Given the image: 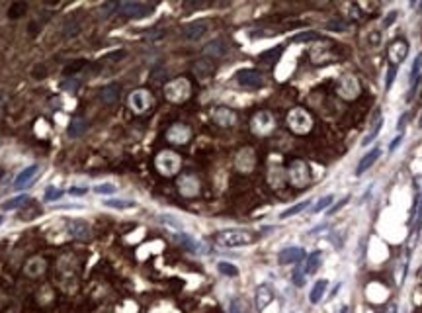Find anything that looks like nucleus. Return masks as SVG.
I'll return each mask as SVG.
<instances>
[{
  "label": "nucleus",
  "instance_id": "f257e3e1",
  "mask_svg": "<svg viewBox=\"0 0 422 313\" xmlns=\"http://www.w3.org/2000/svg\"><path fill=\"white\" fill-rule=\"evenodd\" d=\"M258 233L254 231H248V229H221L213 235V241L215 245L219 247H225V249H235V247H246V245H252L258 241Z\"/></svg>",
  "mask_w": 422,
  "mask_h": 313
},
{
  "label": "nucleus",
  "instance_id": "f03ea898",
  "mask_svg": "<svg viewBox=\"0 0 422 313\" xmlns=\"http://www.w3.org/2000/svg\"><path fill=\"white\" fill-rule=\"evenodd\" d=\"M286 125L287 129L291 133H295V135H307V133L313 131L315 122H313V116L307 110L301 108V106H295V108H291L287 112Z\"/></svg>",
  "mask_w": 422,
  "mask_h": 313
},
{
  "label": "nucleus",
  "instance_id": "7ed1b4c3",
  "mask_svg": "<svg viewBox=\"0 0 422 313\" xmlns=\"http://www.w3.org/2000/svg\"><path fill=\"white\" fill-rule=\"evenodd\" d=\"M155 168L164 178L176 177L178 172L182 170V157L172 149L159 151L157 157H155Z\"/></svg>",
  "mask_w": 422,
  "mask_h": 313
},
{
  "label": "nucleus",
  "instance_id": "20e7f679",
  "mask_svg": "<svg viewBox=\"0 0 422 313\" xmlns=\"http://www.w3.org/2000/svg\"><path fill=\"white\" fill-rule=\"evenodd\" d=\"M164 98L172 104H184L191 98V82L188 77H176L164 84Z\"/></svg>",
  "mask_w": 422,
  "mask_h": 313
},
{
  "label": "nucleus",
  "instance_id": "39448f33",
  "mask_svg": "<svg viewBox=\"0 0 422 313\" xmlns=\"http://www.w3.org/2000/svg\"><path fill=\"white\" fill-rule=\"evenodd\" d=\"M334 88H336V94L340 96V98H344L346 102H352V100L360 98V94H362V82L352 73L342 75L340 79L336 81Z\"/></svg>",
  "mask_w": 422,
  "mask_h": 313
},
{
  "label": "nucleus",
  "instance_id": "423d86ee",
  "mask_svg": "<svg viewBox=\"0 0 422 313\" xmlns=\"http://www.w3.org/2000/svg\"><path fill=\"white\" fill-rule=\"evenodd\" d=\"M287 180H289V184H291L293 188H299V190H303V188L311 182V172H309V166H307V163H305V161H301V159L291 161L289 166H287Z\"/></svg>",
  "mask_w": 422,
  "mask_h": 313
},
{
  "label": "nucleus",
  "instance_id": "0eeeda50",
  "mask_svg": "<svg viewBox=\"0 0 422 313\" xmlns=\"http://www.w3.org/2000/svg\"><path fill=\"white\" fill-rule=\"evenodd\" d=\"M152 106H155V96L149 88H135L129 94V108L133 110L137 116L147 114Z\"/></svg>",
  "mask_w": 422,
  "mask_h": 313
},
{
  "label": "nucleus",
  "instance_id": "6e6552de",
  "mask_svg": "<svg viewBox=\"0 0 422 313\" xmlns=\"http://www.w3.org/2000/svg\"><path fill=\"white\" fill-rule=\"evenodd\" d=\"M274 127H276V120H274L272 112H268V110H260L250 120V131L258 137L270 135Z\"/></svg>",
  "mask_w": 422,
  "mask_h": 313
},
{
  "label": "nucleus",
  "instance_id": "1a4fd4ad",
  "mask_svg": "<svg viewBox=\"0 0 422 313\" xmlns=\"http://www.w3.org/2000/svg\"><path fill=\"white\" fill-rule=\"evenodd\" d=\"M155 8L147 4V2H135V0H127V2H120L116 12L125 18H147Z\"/></svg>",
  "mask_w": 422,
  "mask_h": 313
},
{
  "label": "nucleus",
  "instance_id": "9d476101",
  "mask_svg": "<svg viewBox=\"0 0 422 313\" xmlns=\"http://www.w3.org/2000/svg\"><path fill=\"white\" fill-rule=\"evenodd\" d=\"M191 129L186 125V123H172L168 129H166V141L172 143V145H188L191 141Z\"/></svg>",
  "mask_w": 422,
  "mask_h": 313
},
{
  "label": "nucleus",
  "instance_id": "9b49d317",
  "mask_svg": "<svg viewBox=\"0 0 422 313\" xmlns=\"http://www.w3.org/2000/svg\"><path fill=\"white\" fill-rule=\"evenodd\" d=\"M235 79L241 86L250 88V90H256L260 86H264V75L256 68H241V71H237Z\"/></svg>",
  "mask_w": 422,
  "mask_h": 313
},
{
  "label": "nucleus",
  "instance_id": "f8f14e48",
  "mask_svg": "<svg viewBox=\"0 0 422 313\" xmlns=\"http://www.w3.org/2000/svg\"><path fill=\"white\" fill-rule=\"evenodd\" d=\"M409 47H410L409 41L403 40V38L391 41L389 47H387V59H389V63H391L393 67H399L401 63H405V59H407V55H409Z\"/></svg>",
  "mask_w": 422,
  "mask_h": 313
},
{
  "label": "nucleus",
  "instance_id": "ddd939ff",
  "mask_svg": "<svg viewBox=\"0 0 422 313\" xmlns=\"http://www.w3.org/2000/svg\"><path fill=\"white\" fill-rule=\"evenodd\" d=\"M256 166V153L252 147H243V149L237 153L235 157V168L241 172V175H248L252 172Z\"/></svg>",
  "mask_w": 422,
  "mask_h": 313
},
{
  "label": "nucleus",
  "instance_id": "4468645a",
  "mask_svg": "<svg viewBox=\"0 0 422 313\" xmlns=\"http://www.w3.org/2000/svg\"><path fill=\"white\" fill-rule=\"evenodd\" d=\"M178 192L184 196V198H196L200 196L202 192V184H200V178L191 172H186L178 178Z\"/></svg>",
  "mask_w": 422,
  "mask_h": 313
},
{
  "label": "nucleus",
  "instance_id": "2eb2a0df",
  "mask_svg": "<svg viewBox=\"0 0 422 313\" xmlns=\"http://www.w3.org/2000/svg\"><path fill=\"white\" fill-rule=\"evenodd\" d=\"M334 43L327 41L325 47H313L311 49V61L313 65H327V63H332L336 59H340V51H336V47H330Z\"/></svg>",
  "mask_w": 422,
  "mask_h": 313
},
{
  "label": "nucleus",
  "instance_id": "dca6fc26",
  "mask_svg": "<svg viewBox=\"0 0 422 313\" xmlns=\"http://www.w3.org/2000/svg\"><path fill=\"white\" fill-rule=\"evenodd\" d=\"M211 120L219 127H233L239 120V116L235 110L227 108V106H215L211 110Z\"/></svg>",
  "mask_w": 422,
  "mask_h": 313
},
{
  "label": "nucleus",
  "instance_id": "f3484780",
  "mask_svg": "<svg viewBox=\"0 0 422 313\" xmlns=\"http://www.w3.org/2000/svg\"><path fill=\"white\" fill-rule=\"evenodd\" d=\"M37 170H40V166L37 164H29L27 168H24L18 177H16V180H14L12 184V190H24V188H27L33 180H35V177H37Z\"/></svg>",
  "mask_w": 422,
  "mask_h": 313
},
{
  "label": "nucleus",
  "instance_id": "a211bd4d",
  "mask_svg": "<svg viewBox=\"0 0 422 313\" xmlns=\"http://www.w3.org/2000/svg\"><path fill=\"white\" fill-rule=\"evenodd\" d=\"M305 259H307V255L301 247H287L284 251H280V255H278L280 264H299L301 260Z\"/></svg>",
  "mask_w": 422,
  "mask_h": 313
},
{
  "label": "nucleus",
  "instance_id": "6ab92c4d",
  "mask_svg": "<svg viewBox=\"0 0 422 313\" xmlns=\"http://www.w3.org/2000/svg\"><path fill=\"white\" fill-rule=\"evenodd\" d=\"M207 27L209 26H207L205 20H198V22H191L188 26H184L182 36H184V40H188V41H198L207 33Z\"/></svg>",
  "mask_w": 422,
  "mask_h": 313
},
{
  "label": "nucleus",
  "instance_id": "aec40b11",
  "mask_svg": "<svg viewBox=\"0 0 422 313\" xmlns=\"http://www.w3.org/2000/svg\"><path fill=\"white\" fill-rule=\"evenodd\" d=\"M274 290L268 284H260L258 288H256V296H254V301H256V309H258L260 313L266 311L268 309V305L274 301Z\"/></svg>",
  "mask_w": 422,
  "mask_h": 313
},
{
  "label": "nucleus",
  "instance_id": "412c9836",
  "mask_svg": "<svg viewBox=\"0 0 422 313\" xmlns=\"http://www.w3.org/2000/svg\"><path fill=\"white\" fill-rule=\"evenodd\" d=\"M68 229L72 233V237L79 239V241H88L90 235H92L90 225H88L86 221H82V219H70V221H68Z\"/></svg>",
  "mask_w": 422,
  "mask_h": 313
},
{
  "label": "nucleus",
  "instance_id": "4be33fe9",
  "mask_svg": "<svg viewBox=\"0 0 422 313\" xmlns=\"http://www.w3.org/2000/svg\"><path fill=\"white\" fill-rule=\"evenodd\" d=\"M204 53L211 59V61H215V59H221V57H225V55L229 53V47H227V41L225 40H213L209 41L207 45H205Z\"/></svg>",
  "mask_w": 422,
  "mask_h": 313
},
{
  "label": "nucleus",
  "instance_id": "5701e85b",
  "mask_svg": "<svg viewBox=\"0 0 422 313\" xmlns=\"http://www.w3.org/2000/svg\"><path fill=\"white\" fill-rule=\"evenodd\" d=\"M379 157H381V149H379V147H375V149L369 151L368 155H364V157H362V161H360L358 166H356V177H362L368 168L373 166V163H375Z\"/></svg>",
  "mask_w": 422,
  "mask_h": 313
},
{
  "label": "nucleus",
  "instance_id": "b1692460",
  "mask_svg": "<svg viewBox=\"0 0 422 313\" xmlns=\"http://www.w3.org/2000/svg\"><path fill=\"white\" fill-rule=\"evenodd\" d=\"M86 129H88V122L82 120V118H74V120H70V123H68L67 135L70 139H79V137H82L86 133Z\"/></svg>",
  "mask_w": 422,
  "mask_h": 313
},
{
  "label": "nucleus",
  "instance_id": "393cba45",
  "mask_svg": "<svg viewBox=\"0 0 422 313\" xmlns=\"http://www.w3.org/2000/svg\"><path fill=\"white\" fill-rule=\"evenodd\" d=\"M282 53H284V45H276V47H272V49L262 51V53L258 55V59L262 61V63H266V65H276V63L280 61Z\"/></svg>",
  "mask_w": 422,
  "mask_h": 313
},
{
  "label": "nucleus",
  "instance_id": "a878e982",
  "mask_svg": "<svg viewBox=\"0 0 422 313\" xmlns=\"http://www.w3.org/2000/svg\"><path fill=\"white\" fill-rule=\"evenodd\" d=\"M194 71H196V75L200 77V79H209L213 73H215V65H213V61L211 59H202V61H198L196 65H194Z\"/></svg>",
  "mask_w": 422,
  "mask_h": 313
},
{
  "label": "nucleus",
  "instance_id": "bb28decb",
  "mask_svg": "<svg viewBox=\"0 0 422 313\" xmlns=\"http://www.w3.org/2000/svg\"><path fill=\"white\" fill-rule=\"evenodd\" d=\"M327 288H328V280H325V278L317 280V282H315V286L311 288V294H309V301H311L313 305H317V303H321V300H323V296H325V292H327Z\"/></svg>",
  "mask_w": 422,
  "mask_h": 313
},
{
  "label": "nucleus",
  "instance_id": "cd10ccee",
  "mask_svg": "<svg viewBox=\"0 0 422 313\" xmlns=\"http://www.w3.org/2000/svg\"><path fill=\"white\" fill-rule=\"evenodd\" d=\"M120 94H122V86H120L118 82H111V84H108V86L102 90V100L109 106V104H116V102H118Z\"/></svg>",
  "mask_w": 422,
  "mask_h": 313
},
{
  "label": "nucleus",
  "instance_id": "c85d7f7f",
  "mask_svg": "<svg viewBox=\"0 0 422 313\" xmlns=\"http://www.w3.org/2000/svg\"><path fill=\"white\" fill-rule=\"evenodd\" d=\"M45 272V260L40 259V257H33V259L27 260L26 264V274L31 276V278H37L41 274Z\"/></svg>",
  "mask_w": 422,
  "mask_h": 313
},
{
  "label": "nucleus",
  "instance_id": "c756f323",
  "mask_svg": "<svg viewBox=\"0 0 422 313\" xmlns=\"http://www.w3.org/2000/svg\"><path fill=\"white\" fill-rule=\"evenodd\" d=\"M321 260H323L321 251H315L313 255H309V257L305 259V264H303V270H305V274H315L317 272V270H319V266H321Z\"/></svg>",
  "mask_w": 422,
  "mask_h": 313
},
{
  "label": "nucleus",
  "instance_id": "7c9ffc66",
  "mask_svg": "<svg viewBox=\"0 0 422 313\" xmlns=\"http://www.w3.org/2000/svg\"><path fill=\"white\" fill-rule=\"evenodd\" d=\"M309 204H311V202H309V200H305V202H299V204L287 207L286 212H282L280 219H287V218H291V216H295V214H301L303 210H307V207H309Z\"/></svg>",
  "mask_w": 422,
  "mask_h": 313
},
{
  "label": "nucleus",
  "instance_id": "2f4dec72",
  "mask_svg": "<svg viewBox=\"0 0 422 313\" xmlns=\"http://www.w3.org/2000/svg\"><path fill=\"white\" fill-rule=\"evenodd\" d=\"M104 205L111 207V210H131V207H135V202H131V200H106Z\"/></svg>",
  "mask_w": 422,
  "mask_h": 313
},
{
  "label": "nucleus",
  "instance_id": "473e14b6",
  "mask_svg": "<svg viewBox=\"0 0 422 313\" xmlns=\"http://www.w3.org/2000/svg\"><path fill=\"white\" fill-rule=\"evenodd\" d=\"M381 125H383V118L379 116L377 118V122L373 123V127H371V131H369L368 135L364 137V141H362V145H369V143H373V139L379 135V131H381Z\"/></svg>",
  "mask_w": 422,
  "mask_h": 313
},
{
  "label": "nucleus",
  "instance_id": "72a5a7b5",
  "mask_svg": "<svg viewBox=\"0 0 422 313\" xmlns=\"http://www.w3.org/2000/svg\"><path fill=\"white\" fill-rule=\"evenodd\" d=\"M317 40H321V36L317 31H299V33H295L291 38V41H295V43H307V41H317Z\"/></svg>",
  "mask_w": 422,
  "mask_h": 313
},
{
  "label": "nucleus",
  "instance_id": "f704fd0d",
  "mask_svg": "<svg viewBox=\"0 0 422 313\" xmlns=\"http://www.w3.org/2000/svg\"><path fill=\"white\" fill-rule=\"evenodd\" d=\"M332 202H334V196H332V194H328V196H323V198L317 202V205L313 207V214H321V212L328 210Z\"/></svg>",
  "mask_w": 422,
  "mask_h": 313
},
{
  "label": "nucleus",
  "instance_id": "c9c22d12",
  "mask_svg": "<svg viewBox=\"0 0 422 313\" xmlns=\"http://www.w3.org/2000/svg\"><path fill=\"white\" fill-rule=\"evenodd\" d=\"M26 202H29V198H27V196H18V198H12V200H8L6 204H2V207H4L6 212H10V210H18L20 205H24Z\"/></svg>",
  "mask_w": 422,
  "mask_h": 313
},
{
  "label": "nucleus",
  "instance_id": "e433bc0d",
  "mask_svg": "<svg viewBox=\"0 0 422 313\" xmlns=\"http://www.w3.org/2000/svg\"><path fill=\"white\" fill-rule=\"evenodd\" d=\"M420 67H422V55H418V57L414 59L412 71H410V82H412V86H416V82H418V77H420Z\"/></svg>",
  "mask_w": 422,
  "mask_h": 313
},
{
  "label": "nucleus",
  "instance_id": "4c0bfd02",
  "mask_svg": "<svg viewBox=\"0 0 422 313\" xmlns=\"http://www.w3.org/2000/svg\"><path fill=\"white\" fill-rule=\"evenodd\" d=\"M116 190H118V188H116L113 184H109V182H106V184H96L94 188H92V192H94V194H100V196H104V194H106V196L116 194Z\"/></svg>",
  "mask_w": 422,
  "mask_h": 313
},
{
  "label": "nucleus",
  "instance_id": "58836bf2",
  "mask_svg": "<svg viewBox=\"0 0 422 313\" xmlns=\"http://www.w3.org/2000/svg\"><path fill=\"white\" fill-rule=\"evenodd\" d=\"M219 272L225 274V276H239V270H237V266L235 264H231V262H219Z\"/></svg>",
  "mask_w": 422,
  "mask_h": 313
},
{
  "label": "nucleus",
  "instance_id": "ea45409f",
  "mask_svg": "<svg viewBox=\"0 0 422 313\" xmlns=\"http://www.w3.org/2000/svg\"><path fill=\"white\" fill-rule=\"evenodd\" d=\"M368 45L369 47H379V45H381V31H379V29H371V31H369Z\"/></svg>",
  "mask_w": 422,
  "mask_h": 313
},
{
  "label": "nucleus",
  "instance_id": "a19ab883",
  "mask_svg": "<svg viewBox=\"0 0 422 313\" xmlns=\"http://www.w3.org/2000/svg\"><path fill=\"white\" fill-rule=\"evenodd\" d=\"M26 8H27V6L24 4V2L12 4V6H10V10H8V16H10V18H20V16H24Z\"/></svg>",
  "mask_w": 422,
  "mask_h": 313
},
{
  "label": "nucleus",
  "instance_id": "79ce46f5",
  "mask_svg": "<svg viewBox=\"0 0 422 313\" xmlns=\"http://www.w3.org/2000/svg\"><path fill=\"white\" fill-rule=\"evenodd\" d=\"M61 194H63V192L59 190V188L49 186L47 192H45V196H43V200H45V202H53V200H59V198H61Z\"/></svg>",
  "mask_w": 422,
  "mask_h": 313
},
{
  "label": "nucleus",
  "instance_id": "37998d69",
  "mask_svg": "<svg viewBox=\"0 0 422 313\" xmlns=\"http://www.w3.org/2000/svg\"><path fill=\"white\" fill-rule=\"evenodd\" d=\"M293 284H295V286H303V284H305V270L299 268V266L293 270Z\"/></svg>",
  "mask_w": 422,
  "mask_h": 313
},
{
  "label": "nucleus",
  "instance_id": "c03bdc74",
  "mask_svg": "<svg viewBox=\"0 0 422 313\" xmlns=\"http://www.w3.org/2000/svg\"><path fill=\"white\" fill-rule=\"evenodd\" d=\"M348 202H350V196H346V198H342L340 202H336V204L332 205V207H328V216H334L336 212H340L342 207H344V205L348 204Z\"/></svg>",
  "mask_w": 422,
  "mask_h": 313
},
{
  "label": "nucleus",
  "instance_id": "a18cd8bd",
  "mask_svg": "<svg viewBox=\"0 0 422 313\" xmlns=\"http://www.w3.org/2000/svg\"><path fill=\"white\" fill-rule=\"evenodd\" d=\"M395 75H397V67L389 65V68H387V79H385V88H387V90L391 88V84L395 81Z\"/></svg>",
  "mask_w": 422,
  "mask_h": 313
},
{
  "label": "nucleus",
  "instance_id": "49530a36",
  "mask_svg": "<svg viewBox=\"0 0 422 313\" xmlns=\"http://www.w3.org/2000/svg\"><path fill=\"white\" fill-rule=\"evenodd\" d=\"M82 65H84V61H72V65H68L67 68H65V73H74V71H79V68L82 67Z\"/></svg>",
  "mask_w": 422,
  "mask_h": 313
},
{
  "label": "nucleus",
  "instance_id": "de8ad7c7",
  "mask_svg": "<svg viewBox=\"0 0 422 313\" xmlns=\"http://www.w3.org/2000/svg\"><path fill=\"white\" fill-rule=\"evenodd\" d=\"M68 192H70L72 196H84V194L88 192V188H84V186H72Z\"/></svg>",
  "mask_w": 422,
  "mask_h": 313
},
{
  "label": "nucleus",
  "instance_id": "09e8293b",
  "mask_svg": "<svg viewBox=\"0 0 422 313\" xmlns=\"http://www.w3.org/2000/svg\"><path fill=\"white\" fill-rule=\"evenodd\" d=\"M401 141H403V135H397L395 139H393V141H391V145H389V151H391V153H393V151H395L397 147H399V145H401Z\"/></svg>",
  "mask_w": 422,
  "mask_h": 313
},
{
  "label": "nucleus",
  "instance_id": "8fccbe9b",
  "mask_svg": "<svg viewBox=\"0 0 422 313\" xmlns=\"http://www.w3.org/2000/svg\"><path fill=\"white\" fill-rule=\"evenodd\" d=\"M338 313H350V307L348 305H342L340 309H338Z\"/></svg>",
  "mask_w": 422,
  "mask_h": 313
},
{
  "label": "nucleus",
  "instance_id": "3c124183",
  "mask_svg": "<svg viewBox=\"0 0 422 313\" xmlns=\"http://www.w3.org/2000/svg\"><path fill=\"white\" fill-rule=\"evenodd\" d=\"M2 221H4V218H2V216H0V225H2Z\"/></svg>",
  "mask_w": 422,
  "mask_h": 313
}]
</instances>
